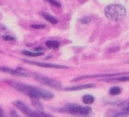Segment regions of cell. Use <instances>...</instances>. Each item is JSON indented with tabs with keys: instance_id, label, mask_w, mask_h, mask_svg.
<instances>
[{
	"instance_id": "277c9868",
	"label": "cell",
	"mask_w": 129,
	"mask_h": 117,
	"mask_svg": "<svg viewBox=\"0 0 129 117\" xmlns=\"http://www.w3.org/2000/svg\"><path fill=\"white\" fill-rule=\"evenodd\" d=\"M35 78H36V79L38 82H40V83L44 85H47V86H50L56 89H61V87H62L60 82L57 81V80L53 79L51 78H49V77L43 76V75H36Z\"/></svg>"
},
{
	"instance_id": "9c48e42d",
	"label": "cell",
	"mask_w": 129,
	"mask_h": 117,
	"mask_svg": "<svg viewBox=\"0 0 129 117\" xmlns=\"http://www.w3.org/2000/svg\"><path fill=\"white\" fill-rule=\"evenodd\" d=\"M105 82H125L129 81V76H124L119 77V78H107V79H104Z\"/></svg>"
},
{
	"instance_id": "ac0fdd59",
	"label": "cell",
	"mask_w": 129,
	"mask_h": 117,
	"mask_svg": "<svg viewBox=\"0 0 129 117\" xmlns=\"http://www.w3.org/2000/svg\"><path fill=\"white\" fill-rule=\"evenodd\" d=\"M91 20H92V19L90 18V17H84V18L81 19V20H80V21H81L82 24H88L90 21H91Z\"/></svg>"
},
{
	"instance_id": "e0dca14e",
	"label": "cell",
	"mask_w": 129,
	"mask_h": 117,
	"mask_svg": "<svg viewBox=\"0 0 129 117\" xmlns=\"http://www.w3.org/2000/svg\"><path fill=\"white\" fill-rule=\"evenodd\" d=\"M31 27L35 29H43L45 27V25H43V24H33V25H31Z\"/></svg>"
},
{
	"instance_id": "7402d4cb",
	"label": "cell",
	"mask_w": 129,
	"mask_h": 117,
	"mask_svg": "<svg viewBox=\"0 0 129 117\" xmlns=\"http://www.w3.org/2000/svg\"><path fill=\"white\" fill-rule=\"evenodd\" d=\"M11 115H16V116H18V114H17L16 113H15V112H13V111H11Z\"/></svg>"
},
{
	"instance_id": "52a82bcc",
	"label": "cell",
	"mask_w": 129,
	"mask_h": 117,
	"mask_svg": "<svg viewBox=\"0 0 129 117\" xmlns=\"http://www.w3.org/2000/svg\"><path fill=\"white\" fill-rule=\"evenodd\" d=\"M24 62L28 63L30 64H34L36 66H40L43 68H51V69H67V66L60 65V64H48V63H38V62H32L29 60H23Z\"/></svg>"
},
{
	"instance_id": "8fae6325",
	"label": "cell",
	"mask_w": 129,
	"mask_h": 117,
	"mask_svg": "<svg viewBox=\"0 0 129 117\" xmlns=\"http://www.w3.org/2000/svg\"><path fill=\"white\" fill-rule=\"evenodd\" d=\"M82 101L87 105H90L95 101V98L94 96L90 95V94H87V95H84L82 98Z\"/></svg>"
},
{
	"instance_id": "30bf717a",
	"label": "cell",
	"mask_w": 129,
	"mask_h": 117,
	"mask_svg": "<svg viewBox=\"0 0 129 117\" xmlns=\"http://www.w3.org/2000/svg\"><path fill=\"white\" fill-rule=\"evenodd\" d=\"M43 16L47 21H49L50 24H57V19L55 18L54 16H52L51 14L50 13H43Z\"/></svg>"
},
{
	"instance_id": "d6986e66",
	"label": "cell",
	"mask_w": 129,
	"mask_h": 117,
	"mask_svg": "<svg viewBox=\"0 0 129 117\" xmlns=\"http://www.w3.org/2000/svg\"><path fill=\"white\" fill-rule=\"evenodd\" d=\"M49 3H50V4L52 5V6H56V7H61V5L59 2H57V1H56V0H47Z\"/></svg>"
},
{
	"instance_id": "9a60e30c",
	"label": "cell",
	"mask_w": 129,
	"mask_h": 117,
	"mask_svg": "<svg viewBox=\"0 0 129 117\" xmlns=\"http://www.w3.org/2000/svg\"><path fill=\"white\" fill-rule=\"evenodd\" d=\"M6 32H7L6 27H4V25H0V36L3 37V36L6 35V34H8Z\"/></svg>"
},
{
	"instance_id": "8992f818",
	"label": "cell",
	"mask_w": 129,
	"mask_h": 117,
	"mask_svg": "<svg viewBox=\"0 0 129 117\" xmlns=\"http://www.w3.org/2000/svg\"><path fill=\"white\" fill-rule=\"evenodd\" d=\"M14 105L20 110L21 112H23L27 116H39L38 113H36L34 112L33 110H31L25 103H23L22 101H15L14 102Z\"/></svg>"
},
{
	"instance_id": "44dd1931",
	"label": "cell",
	"mask_w": 129,
	"mask_h": 117,
	"mask_svg": "<svg viewBox=\"0 0 129 117\" xmlns=\"http://www.w3.org/2000/svg\"><path fill=\"white\" fill-rule=\"evenodd\" d=\"M119 106H121V107L123 108H127L129 107V99L126 101H125V102H122V104H119Z\"/></svg>"
},
{
	"instance_id": "7a4b0ae2",
	"label": "cell",
	"mask_w": 129,
	"mask_h": 117,
	"mask_svg": "<svg viewBox=\"0 0 129 117\" xmlns=\"http://www.w3.org/2000/svg\"><path fill=\"white\" fill-rule=\"evenodd\" d=\"M104 14L110 20L118 21L125 18L126 14V10L121 5L112 4L106 6L104 9Z\"/></svg>"
},
{
	"instance_id": "4fadbf2b",
	"label": "cell",
	"mask_w": 129,
	"mask_h": 117,
	"mask_svg": "<svg viewBox=\"0 0 129 117\" xmlns=\"http://www.w3.org/2000/svg\"><path fill=\"white\" fill-rule=\"evenodd\" d=\"M22 53H23V55H27V56H31V57H37V56L43 55L42 52H31V51H27V50H25V51H23Z\"/></svg>"
},
{
	"instance_id": "5b68a950",
	"label": "cell",
	"mask_w": 129,
	"mask_h": 117,
	"mask_svg": "<svg viewBox=\"0 0 129 117\" xmlns=\"http://www.w3.org/2000/svg\"><path fill=\"white\" fill-rule=\"evenodd\" d=\"M0 71L6 73H10L13 74L14 76H20V77H29V75L27 74V72L23 70L22 68H17V69H11L8 67H0Z\"/></svg>"
},
{
	"instance_id": "5bb4252c",
	"label": "cell",
	"mask_w": 129,
	"mask_h": 117,
	"mask_svg": "<svg viewBox=\"0 0 129 117\" xmlns=\"http://www.w3.org/2000/svg\"><path fill=\"white\" fill-rule=\"evenodd\" d=\"M110 94L112 96H116V95H118V94L121 92V88L118 86H114V87H111L109 91Z\"/></svg>"
},
{
	"instance_id": "2e32d148",
	"label": "cell",
	"mask_w": 129,
	"mask_h": 117,
	"mask_svg": "<svg viewBox=\"0 0 129 117\" xmlns=\"http://www.w3.org/2000/svg\"><path fill=\"white\" fill-rule=\"evenodd\" d=\"M36 99H36V98H35V100H33V102H34V103H33V104H34V106H36V108H38V110H43V106H42V105L39 103V101H37Z\"/></svg>"
},
{
	"instance_id": "603a6c76",
	"label": "cell",
	"mask_w": 129,
	"mask_h": 117,
	"mask_svg": "<svg viewBox=\"0 0 129 117\" xmlns=\"http://www.w3.org/2000/svg\"><path fill=\"white\" fill-rule=\"evenodd\" d=\"M4 115V113H3L2 110H1V108H0V116H3Z\"/></svg>"
},
{
	"instance_id": "7c38bea8",
	"label": "cell",
	"mask_w": 129,
	"mask_h": 117,
	"mask_svg": "<svg viewBox=\"0 0 129 117\" xmlns=\"http://www.w3.org/2000/svg\"><path fill=\"white\" fill-rule=\"evenodd\" d=\"M45 44L49 48H57L60 46V43L57 41H47Z\"/></svg>"
},
{
	"instance_id": "6da1fadb",
	"label": "cell",
	"mask_w": 129,
	"mask_h": 117,
	"mask_svg": "<svg viewBox=\"0 0 129 117\" xmlns=\"http://www.w3.org/2000/svg\"><path fill=\"white\" fill-rule=\"evenodd\" d=\"M11 85L17 91L22 92V93L26 94V95L29 96V97L33 98V99H51L54 97V94L52 92H49L46 90H43V89L37 88V87L31 86V85H27L25 84L21 83H16V82H13L10 83Z\"/></svg>"
},
{
	"instance_id": "ffe728a7",
	"label": "cell",
	"mask_w": 129,
	"mask_h": 117,
	"mask_svg": "<svg viewBox=\"0 0 129 117\" xmlns=\"http://www.w3.org/2000/svg\"><path fill=\"white\" fill-rule=\"evenodd\" d=\"M2 38L5 41H14V38H13V36L9 35V34H6V35H4Z\"/></svg>"
},
{
	"instance_id": "ba28073f",
	"label": "cell",
	"mask_w": 129,
	"mask_h": 117,
	"mask_svg": "<svg viewBox=\"0 0 129 117\" xmlns=\"http://www.w3.org/2000/svg\"><path fill=\"white\" fill-rule=\"evenodd\" d=\"M95 87V85H76V86L73 87H67L64 90L66 91H80L82 89H88V88H92Z\"/></svg>"
},
{
	"instance_id": "3957f363",
	"label": "cell",
	"mask_w": 129,
	"mask_h": 117,
	"mask_svg": "<svg viewBox=\"0 0 129 117\" xmlns=\"http://www.w3.org/2000/svg\"><path fill=\"white\" fill-rule=\"evenodd\" d=\"M66 108L67 110L71 113L74 114H81V115H88L91 113L92 109L88 106H81L79 105L76 104H68L66 105Z\"/></svg>"
}]
</instances>
